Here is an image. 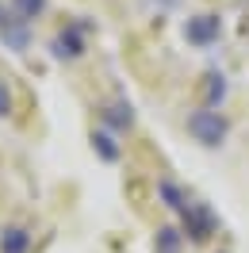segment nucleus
Here are the masks:
<instances>
[{
  "label": "nucleus",
  "mask_w": 249,
  "mask_h": 253,
  "mask_svg": "<svg viewBox=\"0 0 249 253\" xmlns=\"http://www.w3.org/2000/svg\"><path fill=\"white\" fill-rule=\"evenodd\" d=\"M188 134L203 146H222V138H226V119L211 108L192 111V115H188Z\"/></svg>",
  "instance_id": "1"
},
{
  "label": "nucleus",
  "mask_w": 249,
  "mask_h": 253,
  "mask_svg": "<svg viewBox=\"0 0 249 253\" xmlns=\"http://www.w3.org/2000/svg\"><path fill=\"white\" fill-rule=\"evenodd\" d=\"M184 230L192 234V242H207L211 230H215V215H211L203 204H188V211H184Z\"/></svg>",
  "instance_id": "2"
},
{
  "label": "nucleus",
  "mask_w": 249,
  "mask_h": 253,
  "mask_svg": "<svg viewBox=\"0 0 249 253\" xmlns=\"http://www.w3.org/2000/svg\"><path fill=\"white\" fill-rule=\"evenodd\" d=\"M0 35H4V42L12 50H27V23L16 12H8V16L0 19Z\"/></svg>",
  "instance_id": "3"
},
{
  "label": "nucleus",
  "mask_w": 249,
  "mask_h": 253,
  "mask_svg": "<svg viewBox=\"0 0 249 253\" xmlns=\"http://www.w3.org/2000/svg\"><path fill=\"white\" fill-rule=\"evenodd\" d=\"M218 39V19L215 16H200L188 23V42H196V46H207V42H215Z\"/></svg>",
  "instance_id": "4"
},
{
  "label": "nucleus",
  "mask_w": 249,
  "mask_h": 253,
  "mask_svg": "<svg viewBox=\"0 0 249 253\" xmlns=\"http://www.w3.org/2000/svg\"><path fill=\"white\" fill-rule=\"evenodd\" d=\"M27 250H31V234L23 226H8L0 234V253H27Z\"/></svg>",
  "instance_id": "5"
},
{
  "label": "nucleus",
  "mask_w": 249,
  "mask_h": 253,
  "mask_svg": "<svg viewBox=\"0 0 249 253\" xmlns=\"http://www.w3.org/2000/svg\"><path fill=\"white\" fill-rule=\"evenodd\" d=\"M81 50H84V42H81V27H69V31H62L58 39H54V54H58V58H77Z\"/></svg>",
  "instance_id": "6"
},
{
  "label": "nucleus",
  "mask_w": 249,
  "mask_h": 253,
  "mask_svg": "<svg viewBox=\"0 0 249 253\" xmlns=\"http://www.w3.org/2000/svg\"><path fill=\"white\" fill-rule=\"evenodd\" d=\"M157 192H161V200H165V207H172V211H180V215L188 211V196H184L180 188H176L172 180H157Z\"/></svg>",
  "instance_id": "7"
},
{
  "label": "nucleus",
  "mask_w": 249,
  "mask_h": 253,
  "mask_svg": "<svg viewBox=\"0 0 249 253\" xmlns=\"http://www.w3.org/2000/svg\"><path fill=\"white\" fill-rule=\"evenodd\" d=\"M154 250L157 253H180V230H172V226H161L154 238Z\"/></svg>",
  "instance_id": "8"
},
{
  "label": "nucleus",
  "mask_w": 249,
  "mask_h": 253,
  "mask_svg": "<svg viewBox=\"0 0 249 253\" xmlns=\"http://www.w3.org/2000/svg\"><path fill=\"white\" fill-rule=\"evenodd\" d=\"M104 119H108V123L115 126V130H126L134 115H130V104H111V108L104 111Z\"/></svg>",
  "instance_id": "9"
},
{
  "label": "nucleus",
  "mask_w": 249,
  "mask_h": 253,
  "mask_svg": "<svg viewBox=\"0 0 249 253\" xmlns=\"http://www.w3.org/2000/svg\"><path fill=\"white\" fill-rule=\"evenodd\" d=\"M42 4H46V0H16L12 8H16V16L23 19V23H27V19H35L39 12H42Z\"/></svg>",
  "instance_id": "10"
},
{
  "label": "nucleus",
  "mask_w": 249,
  "mask_h": 253,
  "mask_svg": "<svg viewBox=\"0 0 249 253\" xmlns=\"http://www.w3.org/2000/svg\"><path fill=\"white\" fill-rule=\"evenodd\" d=\"M96 150H100V158H104V161H115V158H119V146L111 142V134H104V130L96 134Z\"/></svg>",
  "instance_id": "11"
},
{
  "label": "nucleus",
  "mask_w": 249,
  "mask_h": 253,
  "mask_svg": "<svg viewBox=\"0 0 249 253\" xmlns=\"http://www.w3.org/2000/svg\"><path fill=\"white\" fill-rule=\"evenodd\" d=\"M211 84H207V92H211V100H222V96H226V84H222V73H211Z\"/></svg>",
  "instance_id": "12"
},
{
  "label": "nucleus",
  "mask_w": 249,
  "mask_h": 253,
  "mask_svg": "<svg viewBox=\"0 0 249 253\" xmlns=\"http://www.w3.org/2000/svg\"><path fill=\"white\" fill-rule=\"evenodd\" d=\"M0 115H8V92L0 88Z\"/></svg>",
  "instance_id": "13"
},
{
  "label": "nucleus",
  "mask_w": 249,
  "mask_h": 253,
  "mask_svg": "<svg viewBox=\"0 0 249 253\" xmlns=\"http://www.w3.org/2000/svg\"><path fill=\"white\" fill-rule=\"evenodd\" d=\"M0 19H4V12H0Z\"/></svg>",
  "instance_id": "14"
}]
</instances>
